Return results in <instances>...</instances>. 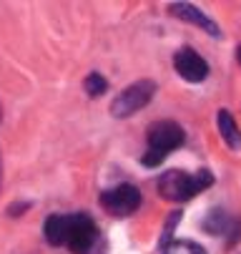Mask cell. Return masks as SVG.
<instances>
[{"label": "cell", "instance_id": "4", "mask_svg": "<svg viewBox=\"0 0 241 254\" xmlns=\"http://www.w3.org/2000/svg\"><path fill=\"white\" fill-rule=\"evenodd\" d=\"M98 239V229H96V222L91 219L88 214H71L68 216V249L73 254H88L93 249Z\"/></svg>", "mask_w": 241, "mask_h": 254}, {"label": "cell", "instance_id": "14", "mask_svg": "<svg viewBox=\"0 0 241 254\" xmlns=\"http://www.w3.org/2000/svg\"><path fill=\"white\" fill-rule=\"evenodd\" d=\"M236 56H239V61H241V48H239V51H236Z\"/></svg>", "mask_w": 241, "mask_h": 254}, {"label": "cell", "instance_id": "1", "mask_svg": "<svg viewBox=\"0 0 241 254\" xmlns=\"http://www.w3.org/2000/svg\"><path fill=\"white\" fill-rule=\"evenodd\" d=\"M211 184H214V176L206 169H201L198 174H186L179 169H171L158 176V194L166 201H189L191 196L206 191Z\"/></svg>", "mask_w": 241, "mask_h": 254}, {"label": "cell", "instance_id": "5", "mask_svg": "<svg viewBox=\"0 0 241 254\" xmlns=\"http://www.w3.org/2000/svg\"><path fill=\"white\" fill-rule=\"evenodd\" d=\"M100 204L113 216H128L141 206V191L136 187H131V184H121V187H113L108 191H103Z\"/></svg>", "mask_w": 241, "mask_h": 254}, {"label": "cell", "instance_id": "2", "mask_svg": "<svg viewBox=\"0 0 241 254\" xmlns=\"http://www.w3.org/2000/svg\"><path fill=\"white\" fill-rule=\"evenodd\" d=\"M186 141V131L176 124V121H158L148 128L146 136V151H144V166L153 169L158 166L171 151H176L184 146Z\"/></svg>", "mask_w": 241, "mask_h": 254}, {"label": "cell", "instance_id": "11", "mask_svg": "<svg viewBox=\"0 0 241 254\" xmlns=\"http://www.w3.org/2000/svg\"><path fill=\"white\" fill-rule=\"evenodd\" d=\"M163 254H206V249L198 247L196 242H189V239H174L163 249Z\"/></svg>", "mask_w": 241, "mask_h": 254}, {"label": "cell", "instance_id": "6", "mask_svg": "<svg viewBox=\"0 0 241 254\" xmlns=\"http://www.w3.org/2000/svg\"><path fill=\"white\" fill-rule=\"evenodd\" d=\"M174 68H176V73L189 83H201L206 76H209V63L191 48H184V51L176 53Z\"/></svg>", "mask_w": 241, "mask_h": 254}, {"label": "cell", "instance_id": "3", "mask_svg": "<svg viewBox=\"0 0 241 254\" xmlns=\"http://www.w3.org/2000/svg\"><path fill=\"white\" fill-rule=\"evenodd\" d=\"M156 93V83L151 78H144V81H136L133 86H128L126 91L118 93V98L113 101L111 106V114L116 119H128L133 114H139L141 108L148 106V101L153 98Z\"/></svg>", "mask_w": 241, "mask_h": 254}, {"label": "cell", "instance_id": "8", "mask_svg": "<svg viewBox=\"0 0 241 254\" xmlns=\"http://www.w3.org/2000/svg\"><path fill=\"white\" fill-rule=\"evenodd\" d=\"M216 126H219V133L221 138L226 141L229 149H241V131H239V124L234 121V116L226 111V108H221L219 116H216Z\"/></svg>", "mask_w": 241, "mask_h": 254}, {"label": "cell", "instance_id": "10", "mask_svg": "<svg viewBox=\"0 0 241 254\" xmlns=\"http://www.w3.org/2000/svg\"><path fill=\"white\" fill-rule=\"evenodd\" d=\"M229 216L221 211V209H214V211H209L206 214V219H203V229L209 232V234H224L226 229H229Z\"/></svg>", "mask_w": 241, "mask_h": 254}, {"label": "cell", "instance_id": "7", "mask_svg": "<svg viewBox=\"0 0 241 254\" xmlns=\"http://www.w3.org/2000/svg\"><path fill=\"white\" fill-rule=\"evenodd\" d=\"M168 13H171V15H176L179 20H186V23H191V25L206 30L209 35H221L219 25H216L209 15H206L203 10H198V8L191 5V3H174V5H168Z\"/></svg>", "mask_w": 241, "mask_h": 254}, {"label": "cell", "instance_id": "12", "mask_svg": "<svg viewBox=\"0 0 241 254\" xmlns=\"http://www.w3.org/2000/svg\"><path fill=\"white\" fill-rule=\"evenodd\" d=\"M106 88H108V83H106V78H103L100 73H91V76L86 78V91H88V96H103V93H106Z\"/></svg>", "mask_w": 241, "mask_h": 254}, {"label": "cell", "instance_id": "9", "mask_svg": "<svg viewBox=\"0 0 241 254\" xmlns=\"http://www.w3.org/2000/svg\"><path fill=\"white\" fill-rule=\"evenodd\" d=\"M43 234L50 244H65L68 239V216L65 214H53L46 219V227H43Z\"/></svg>", "mask_w": 241, "mask_h": 254}, {"label": "cell", "instance_id": "13", "mask_svg": "<svg viewBox=\"0 0 241 254\" xmlns=\"http://www.w3.org/2000/svg\"><path fill=\"white\" fill-rule=\"evenodd\" d=\"M0 179H3V164H0Z\"/></svg>", "mask_w": 241, "mask_h": 254}, {"label": "cell", "instance_id": "15", "mask_svg": "<svg viewBox=\"0 0 241 254\" xmlns=\"http://www.w3.org/2000/svg\"><path fill=\"white\" fill-rule=\"evenodd\" d=\"M0 119H3V111H0Z\"/></svg>", "mask_w": 241, "mask_h": 254}]
</instances>
